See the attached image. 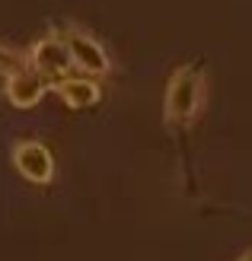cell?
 <instances>
[{"label": "cell", "mask_w": 252, "mask_h": 261, "mask_svg": "<svg viewBox=\"0 0 252 261\" xmlns=\"http://www.w3.org/2000/svg\"><path fill=\"white\" fill-rule=\"evenodd\" d=\"M64 42H67V48H71V58H74L77 70L93 73V76H105L112 70V61H109V55H105V48L89 32L71 25V29L64 32Z\"/></svg>", "instance_id": "cell-3"}, {"label": "cell", "mask_w": 252, "mask_h": 261, "mask_svg": "<svg viewBox=\"0 0 252 261\" xmlns=\"http://www.w3.org/2000/svg\"><path fill=\"white\" fill-rule=\"evenodd\" d=\"M13 163H16V169L26 178L38 181V185H45V181L55 178V160H51L48 147H45V143H38V140L16 143V150H13Z\"/></svg>", "instance_id": "cell-4"}, {"label": "cell", "mask_w": 252, "mask_h": 261, "mask_svg": "<svg viewBox=\"0 0 252 261\" xmlns=\"http://www.w3.org/2000/svg\"><path fill=\"white\" fill-rule=\"evenodd\" d=\"M201 106V73L195 67H179L166 83V118L189 121Z\"/></svg>", "instance_id": "cell-1"}, {"label": "cell", "mask_w": 252, "mask_h": 261, "mask_svg": "<svg viewBox=\"0 0 252 261\" xmlns=\"http://www.w3.org/2000/svg\"><path fill=\"white\" fill-rule=\"evenodd\" d=\"M29 67L38 76H48V80H67V70L74 67V58H71V48L64 42V35L51 32L45 38H38L29 51Z\"/></svg>", "instance_id": "cell-2"}, {"label": "cell", "mask_w": 252, "mask_h": 261, "mask_svg": "<svg viewBox=\"0 0 252 261\" xmlns=\"http://www.w3.org/2000/svg\"><path fill=\"white\" fill-rule=\"evenodd\" d=\"M4 89H7V99H10L16 109H32V106H38V102H42V96H45V76H38V73L29 67V70L10 73L7 83H4Z\"/></svg>", "instance_id": "cell-5"}, {"label": "cell", "mask_w": 252, "mask_h": 261, "mask_svg": "<svg viewBox=\"0 0 252 261\" xmlns=\"http://www.w3.org/2000/svg\"><path fill=\"white\" fill-rule=\"evenodd\" d=\"M58 96L67 102L71 109H89L93 102L99 99V86L86 80V76H67V80H58L55 83Z\"/></svg>", "instance_id": "cell-6"}, {"label": "cell", "mask_w": 252, "mask_h": 261, "mask_svg": "<svg viewBox=\"0 0 252 261\" xmlns=\"http://www.w3.org/2000/svg\"><path fill=\"white\" fill-rule=\"evenodd\" d=\"M19 70H29V55H19V51H13L0 42V73L10 76V73H19Z\"/></svg>", "instance_id": "cell-7"}, {"label": "cell", "mask_w": 252, "mask_h": 261, "mask_svg": "<svg viewBox=\"0 0 252 261\" xmlns=\"http://www.w3.org/2000/svg\"><path fill=\"white\" fill-rule=\"evenodd\" d=\"M240 261H252V249H249V252H246V255H243Z\"/></svg>", "instance_id": "cell-8"}]
</instances>
